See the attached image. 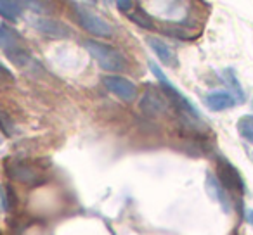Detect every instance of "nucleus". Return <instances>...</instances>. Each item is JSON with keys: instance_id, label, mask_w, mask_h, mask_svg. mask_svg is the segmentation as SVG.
<instances>
[{"instance_id": "f257e3e1", "label": "nucleus", "mask_w": 253, "mask_h": 235, "mask_svg": "<svg viewBox=\"0 0 253 235\" xmlns=\"http://www.w3.org/2000/svg\"><path fill=\"white\" fill-rule=\"evenodd\" d=\"M148 66H149V69H151V73L156 76V80L162 83L163 90H165V97L169 99V101L172 102V104L175 105L179 111H182L184 114H187L189 118H193V120H201V114H200V111L196 109V105H194L193 102H191L189 99H187L186 95L179 90V88L173 87L172 81H170L169 78H167V74L160 69L158 64H155V63H151V61H149Z\"/></svg>"}, {"instance_id": "f03ea898", "label": "nucleus", "mask_w": 253, "mask_h": 235, "mask_svg": "<svg viewBox=\"0 0 253 235\" xmlns=\"http://www.w3.org/2000/svg\"><path fill=\"white\" fill-rule=\"evenodd\" d=\"M85 49L88 50V54L97 61V64L104 71L118 73V71L126 69L125 56H123L120 50H116L115 47L95 42V40H87V42H85Z\"/></svg>"}, {"instance_id": "7ed1b4c3", "label": "nucleus", "mask_w": 253, "mask_h": 235, "mask_svg": "<svg viewBox=\"0 0 253 235\" xmlns=\"http://www.w3.org/2000/svg\"><path fill=\"white\" fill-rule=\"evenodd\" d=\"M75 16H77V21L85 32H88L94 36H101V38H108L113 35V26L106 21L104 18H101L99 14H95L94 11L84 7V5L75 4Z\"/></svg>"}, {"instance_id": "20e7f679", "label": "nucleus", "mask_w": 253, "mask_h": 235, "mask_svg": "<svg viewBox=\"0 0 253 235\" xmlns=\"http://www.w3.org/2000/svg\"><path fill=\"white\" fill-rule=\"evenodd\" d=\"M218 176L220 183L225 187L227 192H234V194H243L245 192V180H243L241 173L231 165V161L220 158L218 159Z\"/></svg>"}, {"instance_id": "39448f33", "label": "nucleus", "mask_w": 253, "mask_h": 235, "mask_svg": "<svg viewBox=\"0 0 253 235\" xmlns=\"http://www.w3.org/2000/svg\"><path fill=\"white\" fill-rule=\"evenodd\" d=\"M104 87L111 92L113 95H116L118 99L125 102H134L137 99V87L132 83L130 80H126L125 76H118V74H108L102 78Z\"/></svg>"}, {"instance_id": "423d86ee", "label": "nucleus", "mask_w": 253, "mask_h": 235, "mask_svg": "<svg viewBox=\"0 0 253 235\" xmlns=\"http://www.w3.org/2000/svg\"><path fill=\"white\" fill-rule=\"evenodd\" d=\"M30 25L42 35H47L50 38H68L71 35L70 28L64 23L57 21L54 18H45V16H35L30 19Z\"/></svg>"}, {"instance_id": "0eeeda50", "label": "nucleus", "mask_w": 253, "mask_h": 235, "mask_svg": "<svg viewBox=\"0 0 253 235\" xmlns=\"http://www.w3.org/2000/svg\"><path fill=\"white\" fill-rule=\"evenodd\" d=\"M205 104L210 111L215 112H220V111H227V109L234 107L238 102H236L234 95L231 92H225V90H213L210 94H207L205 97Z\"/></svg>"}, {"instance_id": "6e6552de", "label": "nucleus", "mask_w": 253, "mask_h": 235, "mask_svg": "<svg viewBox=\"0 0 253 235\" xmlns=\"http://www.w3.org/2000/svg\"><path fill=\"white\" fill-rule=\"evenodd\" d=\"M207 192L210 194V197L213 201H217L220 204V207L229 213L231 211V199H229V192L225 190V187L220 183V180L211 173H207Z\"/></svg>"}, {"instance_id": "1a4fd4ad", "label": "nucleus", "mask_w": 253, "mask_h": 235, "mask_svg": "<svg viewBox=\"0 0 253 235\" xmlns=\"http://www.w3.org/2000/svg\"><path fill=\"white\" fill-rule=\"evenodd\" d=\"M148 45L153 49L155 56L162 61L165 66L169 67H175L179 64V59H177V54L169 43H165L162 38H156V36H149L148 38Z\"/></svg>"}, {"instance_id": "9d476101", "label": "nucleus", "mask_w": 253, "mask_h": 235, "mask_svg": "<svg viewBox=\"0 0 253 235\" xmlns=\"http://www.w3.org/2000/svg\"><path fill=\"white\" fill-rule=\"evenodd\" d=\"M9 173H11L12 178L19 180L23 183H33L40 178L39 171L32 166H28L26 163H12L9 166Z\"/></svg>"}, {"instance_id": "9b49d317", "label": "nucleus", "mask_w": 253, "mask_h": 235, "mask_svg": "<svg viewBox=\"0 0 253 235\" xmlns=\"http://www.w3.org/2000/svg\"><path fill=\"white\" fill-rule=\"evenodd\" d=\"M222 80L224 83L227 85L229 92L234 95L236 102H245L246 101V95H245V90L241 87V81L238 80V74L232 67H227V69L222 71Z\"/></svg>"}, {"instance_id": "f8f14e48", "label": "nucleus", "mask_w": 253, "mask_h": 235, "mask_svg": "<svg viewBox=\"0 0 253 235\" xmlns=\"http://www.w3.org/2000/svg\"><path fill=\"white\" fill-rule=\"evenodd\" d=\"M21 43V36L16 30L9 28L5 25H0V49H4L5 52H11L14 49H19Z\"/></svg>"}, {"instance_id": "ddd939ff", "label": "nucleus", "mask_w": 253, "mask_h": 235, "mask_svg": "<svg viewBox=\"0 0 253 235\" xmlns=\"http://www.w3.org/2000/svg\"><path fill=\"white\" fill-rule=\"evenodd\" d=\"M0 16L5 19H19L23 16L21 0H0Z\"/></svg>"}, {"instance_id": "4468645a", "label": "nucleus", "mask_w": 253, "mask_h": 235, "mask_svg": "<svg viewBox=\"0 0 253 235\" xmlns=\"http://www.w3.org/2000/svg\"><path fill=\"white\" fill-rule=\"evenodd\" d=\"M141 105L148 114H160V112H163V109H165V101H163V97H160L156 92H148Z\"/></svg>"}, {"instance_id": "2eb2a0df", "label": "nucleus", "mask_w": 253, "mask_h": 235, "mask_svg": "<svg viewBox=\"0 0 253 235\" xmlns=\"http://www.w3.org/2000/svg\"><path fill=\"white\" fill-rule=\"evenodd\" d=\"M238 132L250 145H253V114H246L243 118H239Z\"/></svg>"}, {"instance_id": "dca6fc26", "label": "nucleus", "mask_w": 253, "mask_h": 235, "mask_svg": "<svg viewBox=\"0 0 253 235\" xmlns=\"http://www.w3.org/2000/svg\"><path fill=\"white\" fill-rule=\"evenodd\" d=\"M21 2H25V5H28L32 11L40 12V14H47V12H50L49 0H21Z\"/></svg>"}, {"instance_id": "f3484780", "label": "nucleus", "mask_w": 253, "mask_h": 235, "mask_svg": "<svg viewBox=\"0 0 253 235\" xmlns=\"http://www.w3.org/2000/svg\"><path fill=\"white\" fill-rule=\"evenodd\" d=\"M14 83V74H12L11 69L4 66L0 63V87H9V85Z\"/></svg>"}, {"instance_id": "a211bd4d", "label": "nucleus", "mask_w": 253, "mask_h": 235, "mask_svg": "<svg viewBox=\"0 0 253 235\" xmlns=\"http://www.w3.org/2000/svg\"><path fill=\"white\" fill-rule=\"evenodd\" d=\"M115 4L122 12H128L132 9V0H115Z\"/></svg>"}, {"instance_id": "6ab92c4d", "label": "nucleus", "mask_w": 253, "mask_h": 235, "mask_svg": "<svg viewBox=\"0 0 253 235\" xmlns=\"http://www.w3.org/2000/svg\"><path fill=\"white\" fill-rule=\"evenodd\" d=\"M245 218H246V221H248V223L253 227V209H246Z\"/></svg>"}, {"instance_id": "aec40b11", "label": "nucleus", "mask_w": 253, "mask_h": 235, "mask_svg": "<svg viewBox=\"0 0 253 235\" xmlns=\"http://www.w3.org/2000/svg\"><path fill=\"white\" fill-rule=\"evenodd\" d=\"M2 144H4V138H2V135H0V147H2Z\"/></svg>"}, {"instance_id": "412c9836", "label": "nucleus", "mask_w": 253, "mask_h": 235, "mask_svg": "<svg viewBox=\"0 0 253 235\" xmlns=\"http://www.w3.org/2000/svg\"><path fill=\"white\" fill-rule=\"evenodd\" d=\"M90 2H97V0H90Z\"/></svg>"}, {"instance_id": "4be33fe9", "label": "nucleus", "mask_w": 253, "mask_h": 235, "mask_svg": "<svg viewBox=\"0 0 253 235\" xmlns=\"http://www.w3.org/2000/svg\"><path fill=\"white\" fill-rule=\"evenodd\" d=\"M252 105H253V101H252Z\"/></svg>"}]
</instances>
